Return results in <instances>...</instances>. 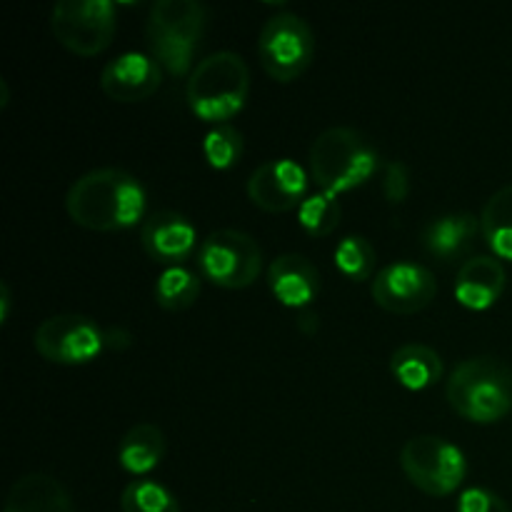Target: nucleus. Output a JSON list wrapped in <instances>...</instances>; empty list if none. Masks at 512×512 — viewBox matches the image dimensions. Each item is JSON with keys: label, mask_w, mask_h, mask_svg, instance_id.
Masks as SVG:
<instances>
[{"label": "nucleus", "mask_w": 512, "mask_h": 512, "mask_svg": "<svg viewBox=\"0 0 512 512\" xmlns=\"http://www.w3.org/2000/svg\"><path fill=\"white\" fill-rule=\"evenodd\" d=\"M143 183L128 170L95 168L80 175L65 195V210L75 225L93 233L135 228L145 220Z\"/></svg>", "instance_id": "obj_1"}, {"label": "nucleus", "mask_w": 512, "mask_h": 512, "mask_svg": "<svg viewBox=\"0 0 512 512\" xmlns=\"http://www.w3.org/2000/svg\"><path fill=\"white\" fill-rule=\"evenodd\" d=\"M208 25V8L195 0H158L150 5L145 20V40L150 55L173 78H185L195 70L200 40Z\"/></svg>", "instance_id": "obj_2"}, {"label": "nucleus", "mask_w": 512, "mask_h": 512, "mask_svg": "<svg viewBox=\"0 0 512 512\" xmlns=\"http://www.w3.org/2000/svg\"><path fill=\"white\" fill-rule=\"evenodd\" d=\"M250 70L238 53L220 50L195 65L185 85V100L203 123L225 125L248 103Z\"/></svg>", "instance_id": "obj_3"}, {"label": "nucleus", "mask_w": 512, "mask_h": 512, "mask_svg": "<svg viewBox=\"0 0 512 512\" xmlns=\"http://www.w3.org/2000/svg\"><path fill=\"white\" fill-rule=\"evenodd\" d=\"M445 398L468 423H498L512 410V370L495 358L463 360L450 373Z\"/></svg>", "instance_id": "obj_4"}, {"label": "nucleus", "mask_w": 512, "mask_h": 512, "mask_svg": "<svg viewBox=\"0 0 512 512\" xmlns=\"http://www.w3.org/2000/svg\"><path fill=\"white\" fill-rule=\"evenodd\" d=\"M378 168V150L353 128H328L310 145V175L323 193L343 195L363 188Z\"/></svg>", "instance_id": "obj_5"}, {"label": "nucleus", "mask_w": 512, "mask_h": 512, "mask_svg": "<svg viewBox=\"0 0 512 512\" xmlns=\"http://www.w3.org/2000/svg\"><path fill=\"white\" fill-rule=\"evenodd\" d=\"M200 278L223 290L250 288L263 270V248L243 230L220 228L205 235L195 253Z\"/></svg>", "instance_id": "obj_6"}, {"label": "nucleus", "mask_w": 512, "mask_h": 512, "mask_svg": "<svg viewBox=\"0 0 512 512\" xmlns=\"http://www.w3.org/2000/svg\"><path fill=\"white\" fill-rule=\"evenodd\" d=\"M400 468L405 478L430 498H448L468 475L465 453L438 435H415L400 450Z\"/></svg>", "instance_id": "obj_7"}, {"label": "nucleus", "mask_w": 512, "mask_h": 512, "mask_svg": "<svg viewBox=\"0 0 512 512\" xmlns=\"http://www.w3.org/2000/svg\"><path fill=\"white\" fill-rule=\"evenodd\" d=\"M118 28L110 0H63L50 10L53 38L80 58H95L110 48Z\"/></svg>", "instance_id": "obj_8"}, {"label": "nucleus", "mask_w": 512, "mask_h": 512, "mask_svg": "<svg viewBox=\"0 0 512 512\" xmlns=\"http://www.w3.org/2000/svg\"><path fill=\"white\" fill-rule=\"evenodd\" d=\"M258 58L265 73L278 83H293L315 58V33L295 13H278L265 20L258 35Z\"/></svg>", "instance_id": "obj_9"}, {"label": "nucleus", "mask_w": 512, "mask_h": 512, "mask_svg": "<svg viewBox=\"0 0 512 512\" xmlns=\"http://www.w3.org/2000/svg\"><path fill=\"white\" fill-rule=\"evenodd\" d=\"M33 345L53 365H88L105 350V330L88 315H50L35 328Z\"/></svg>", "instance_id": "obj_10"}, {"label": "nucleus", "mask_w": 512, "mask_h": 512, "mask_svg": "<svg viewBox=\"0 0 512 512\" xmlns=\"http://www.w3.org/2000/svg\"><path fill=\"white\" fill-rule=\"evenodd\" d=\"M373 300L378 308L393 315H415L428 308L438 293L433 270L410 260H398L373 278Z\"/></svg>", "instance_id": "obj_11"}, {"label": "nucleus", "mask_w": 512, "mask_h": 512, "mask_svg": "<svg viewBox=\"0 0 512 512\" xmlns=\"http://www.w3.org/2000/svg\"><path fill=\"white\" fill-rule=\"evenodd\" d=\"M248 198L265 213H288L308 198V173L290 158L268 160L250 173Z\"/></svg>", "instance_id": "obj_12"}, {"label": "nucleus", "mask_w": 512, "mask_h": 512, "mask_svg": "<svg viewBox=\"0 0 512 512\" xmlns=\"http://www.w3.org/2000/svg\"><path fill=\"white\" fill-rule=\"evenodd\" d=\"M140 245L150 260L175 268L198 253V230L183 213L158 210L140 225Z\"/></svg>", "instance_id": "obj_13"}, {"label": "nucleus", "mask_w": 512, "mask_h": 512, "mask_svg": "<svg viewBox=\"0 0 512 512\" xmlns=\"http://www.w3.org/2000/svg\"><path fill=\"white\" fill-rule=\"evenodd\" d=\"M163 83V68L153 55L130 53L110 60L100 73V90L115 103H143Z\"/></svg>", "instance_id": "obj_14"}, {"label": "nucleus", "mask_w": 512, "mask_h": 512, "mask_svg": "<svg viewBox=\"0 0 512 512\" xmlns=\"http://www.w3.org/2000/svg\"><path fill=\"white\" fill-rule=\"evenodd\" d=\"M268 288L273 298L285 308L303 310L320 295V273L305 255L285 253L270 263Z\"/></svg>", "instance_id": "obj_15"}, {"label": "nucleus", "mask_w": 512, "mask_h": 512, "mask_svg": "<svg viewBox=\"0 0 512 512\" xmlns=\"http://www.w3.org/2000/svg\"><path fill=\"white\" fill-rule=\"evenodd\" d=\"M505 275L503 263L490 255H478L460 265L458 278H455V300L463 308L483 313V310L493 308L505 293Z\"/></svg>", "instance_id": "obj_16"}, {"label": "nucleus", "mask_w": 512, "mask_h": 512, "mask_svg": "<svg viewBox=\"0 0 512 512\" xmlns=\"http://www.w3.org/2000/svg\"><path fill=\"white\" fill-rule=\"evenodd\" d=\"M478 233H483L478 215L448 213L430 220L423 228L420 240L430 258H435L438 263H455L473 248Z\"/></svg>", "instance_id": "obj_17"}, {"label": "nucleus", "mask_w": 512, "mask_h": 512, "mask_svg": "<svg viewBox=\"0 0 512 512\" xmlns=\"http://www.w3.org/2000/svg\"><path fill=\"white\" fill-rule=\"evenodd\" d=\"M5 512H75V508L60 480L45 473H30L13 483Z\"/></svg>", "instance_id": "obj_18"}, {"label": "nucleus", "mask_w": 512, "mask_h": 512, "mask_svg": "<svg viewBox=\"0 0 512 512\" xmlns=\"http://www.w3.org/2000/svg\"><path fill=\"white\" fill-rule=\"evenodd\" d=\"M165 458V433L155 423H138L118 445L120 468L135 478H148Z\"/></svg>", "instance_id": "obj_19"}, {"label": "nucleus", "mask_w": 512, "mask_h": 512, "mask_svg": "<svg viewBox=\"0 0 512 512\" xmlns=\"http://www.w3.org/2000/svg\"><path fill=\"white\" fill-rule=\"evenodd\" d=\"M390 373L405 390H428L443 378V358L430 345L408 343L400 345L390 355Z\"/></svg>", "instance_id": "obj_20"}, {"label": "nucleus", "mask_w": 512, "mask_h": 512, "mask_svg": "<svg viewBox=\"0 0 512 512\" xmlns=\"http://www.w3.org/2000/svg\"><path fill=\"white\" fill-rule=\"evenodd\" d=\"M480 228L495 258L512 263V185L490 195L480 215Z\"/></svg>", "instance_id": "obj_21"}, {"label": "nucleus", "mask_w": 512, "mask_h": 512, "mask_svg": "<svg viewBox=\"0 0 512 512\" xmlns=\"http://www.w3.org/2000/svg\"><path fill=\"white\" fill-rule=\"evenodd\" d=\"M200 290H203V278L195 270L185 268V265H175V268H165L155 280V303L168 313H180L198 303Z\"/></svg>", "instance_id": "obj_22"}, {"label": "nucleus", "mask_w": 512, "mask_h": 512, "mask_svg": "<svg viewBox=\"0 0 512 512\" xmlns=\"http://www.w3.org/2000/svg\"><path fill=\"white\" fill-rule=\"evenodd\" d=\"M335 268L350 283H365L373 278L375 265H378V255H375L373 243L363 235H348L335 245Z\"/></svg>", "instance_id": "obj_23"}, {"label": "nucleus", "mask_w": 512, "mask_h": 512, "mask_svg": "<svg viewBox=\"0 0 512 512\" xmlns=\"http://www.w3.org/2000/svg\"><path fill=\"white\" fill-rule=\"evenodd\" d=\"M123 512H180V503L160 480L135 478L120 495Z\"/></svg>", "instance_id": "obj_24"}, {"label": "nucleus", "mask_w": 512, "mask_h": 512, "mask_svg": "<svg viewBox=\"0 0 512 512\" xmlns=\"http://www.w3.org/2000/svg\"><path fill=\"white\" fill-rule=\"evenodd\" d=\"M343 218V205L338 195L333 193H315L305 198L298 208V223L310 238H328L335 233Z\"/></svg>", "instance_id": "obj_25"}, {"label": "nucleus", "mask_w": 512, "mask_h": 512, "mask_svg": "<svg viewBox=\"0 0 512 512\" xmlns=\"http://www.w3.org/2000/svg\"><path fill=\"white\" fill-rule=\"evenodd\" d=\"M243 133L230 123L213 125L203 138V155L213 170H233L243 158Z\"/></svg>", "instance_id": "obj_26"}, {"label": "nucleus", "mask_w": 512, "mask_h": 512, "mask_svg": "<svg viewBox=\"0 0 512 512\" xmlns=\"http://www.w3.org/2000/svg\"><path fill=\"white\" fill-rule=\"evenodd\" d=\"M383 193L390 205H403L410 195V173L408 165L393 160L385 165V178H383Z\"/></svg>", "instance_id": "obj_27"}, {"label": "nucleus", "mask_w": 512, "mask_h": 512, "mask_svg": "<svg viewBox=\"0 0 512 512\" xmlns=\"http://www.w3.org/2000/svg\"><path fill=\"white\" fill-rule=\"evenodd\" d=\"M458 512H510L508 503L488 488L463 490L458 500Z\"/></svg>", "instance_id": "obj_28"}, {"label": "nucleus", "mask_w": 512, "mask_h": 512, "mask_svg": "<svg viewBox=\"0 0 512 512\" xmlns=\"http://www.w3.org/2000/svg\"><path fill=\"white\" fill-rule=\"evenodd\" d=\"M10 315V288L8 283H0V323H8Z\"/></svg>", "instance_id": "obj_29"}]
</instances>
